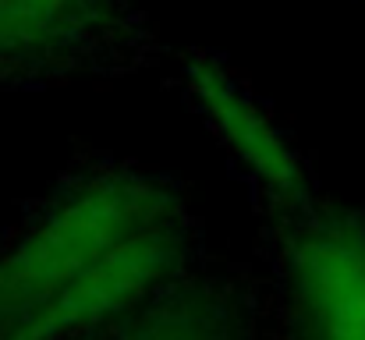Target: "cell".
I'll return each instance as SVG.
<instances>
[{
	"label": "cell",
	"instance_id": "4",
	"mask_svg": "<svg viewBox=\"0 0 365 340\" xmlns=\"http://www.w3.org/2000/svg\"><path fill=\"white\" fill-rule=\"evenodd\" d=\"M128 32V0H0V89L86 71L114 57Z\"/></svg>",
	"mask_w": 365,
	"mask_h": 340
},
{
	"label": "cell",
	"instance_id": "5",
	"mask_svg": "<svg viewBox=\"0 0 365 340\" xmlns=\"http://www.w3.org/2000/svg\"><path fill=\"white\" fill-rule=\"evenodd\" d=\"M107 340H242V330L220 291L181 280Z\"/></svg>",
	"mask_w": 365,
	"mask_h": 340
},
{
	"label": "cell",
	"instance_id": "3",
	"mask_svg": "<svg viewBox=\"0 0 365 340\" xmlns=\"http://www.w3.org/2000/svg\"><path fill=\"white\" fill-rule=\"evenodd\" d=\"M280 287L291 340H365V217L305 210L287 220Z\"/></svg>",
	"mask_w": 365,
	"mask_h": 340
},
{
	"label": "cell",
	"instance_id": "1",
	"mask_svg": "<svg viewBox=\"0 0 365 340\" xmlns=\"http://www.w3.org/2000/svg\"><path fill=\"white\" fill-rule=\"evenodd\" d=\"M192 220L178 188L96 167L0 248V340H107L185 280Z\"/></svg>",
	"mask_w": 365,
	"mask_h": 340
},
{
	"label": "cell",
	"instance_id": "2",
	"mask_svg": "<svg viewBox=\"0 0 365 340\" xmlns=\"http://www.w3.org/2000/svg\"><path fill=\"white\" fill-rule=\"evenodd\" d=\"M185 93L227 163L248 181L252 195L284 220L312 210V181L298 145L255 89L213 53H192L181 71Z\"/></svg>",
	"mask_w": 365,
	"mask_h": 340
}]
</instances>
